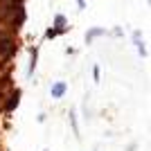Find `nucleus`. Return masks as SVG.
<instances>
[{
    "label": "nucleus",
    "mask_w": 151,
    "mask_h": 151,
    "mask_svg": "<svg viewBox=\"0 0 151 151\" xmlns=\"http://www.w3.org/2000/svg\"><path fill=\"white\" fill-rule=\"evenodd\" d=\"M9 52H12V41H9L7 36H2V34H0V59L7 57Z\"/></svg>",
    "instance_id": "1"
},
{
    "label": "nucleus",
    "mask_w": 151,
    "mask_h": 151,
    "mask_svg": "<svg viewBox=\"0 0 151 151\" xmlns=\"http://www.w3.org/2000/svg\"><path fill=\"white\" fill-rule=\"evenodd\" d=\"M63 90H65L63 86H54V90H52V93H54V95H63Z\"/></svg>",
    "instance_id": "2"
}]
</instances>
